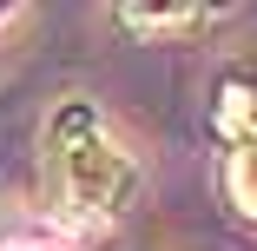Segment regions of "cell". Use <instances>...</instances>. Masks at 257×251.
I'll return each instance as SVG.
<instances>
[{
	"label": "cell",
	"instance_id": "6da1fadb",
	"mask_svg": "<svg viewBox=\"0 0 257 251\" xmlns=\"http://www.w3.org/2000/svg\"><path fill=\"white\" fill-rule=\"evenodd\" d=\"M46 172H53L60 205L79 225H112L139 198V159L119 145V132L92 99H66L46 119Z\"/></svg>",
	"mask_w": 257,
	"mask_h": 251
},
{
	"label": "cell",
	"instance_id": "7a4b0ae2",
	"mask_svg": "<svg viewBox=\"0 0 257 251\" xmlns=\"http://www.w3.org/2000/svg\"><path fill=\"white\" fill-rule=\"evenodd\" d=\"M218 7H119V27L139 40H178V33H204L218 27Z\"/></svg>",
	"mask_w": 257,
	"mask_h": 251
},
{
	"label": "cell",
	"instance_id": "3957f363",
	"mask_svg": "<svg viewBox=\"0 0 257 251\" xmlns=\"http://www.w3.org/2000/svg\"><path fill=\"white\" fill-rule=\"evenodd\" d=\"M224 198L237 218L257 225V126L244 139H231V152H224Z\"/></svg>",
	"mask_w": 257,
	"mask_h": 251
}]
</instances>
